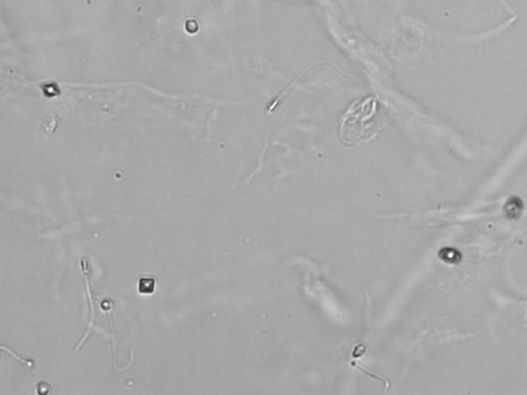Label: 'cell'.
Listing matches in <instances>:
<instances>
[{"label": "cell", "instance_id": "cell-1", "mask_svg": "<svg viewBox=\"0 0 527 395\" xmlns=\"http://www.w3.org/2000/svg\"><path fill=\"white\" fill-rule=\"evenodd\" d=\"M81 267H82V270L84 271V272H83V274H84V276L86 277V286H87V292H88V295H89V300H90V306H91V317H90V322H89V326H88V332L86 333V335H85V337H84V338L82 339V341H81V342L79 343V345H78V347H77L76 351H78V350H79V349H80V348L82 347L83 343H84V342H85V341L87 340V338H88V336H89V333H90V331H91V328H92V326H93V322H94V307H93V302H92V298H91L92 295H91V293H90V286H89V276H90V270H89V263H88V259H87V257H86V256H84V257H83V258L81 259Z\"/></svg>", "mask_w": 527, "mask_h": 395}, {"label": "cell", "instance_id": "cell-2", "mask_svg": "<svg viewBox=\"0 0 527 395\" xmlns=\"http://www.w3.org/2000/svg\"><path fill=\"white\" fill-rule=\"evenodd\" d=\"M156 279L154 277H141L138 280V292L140 294H152L155 291Z\"/></svg>", "mask_w": 527, "mask_h": 395}]
</instances>
